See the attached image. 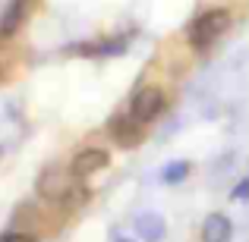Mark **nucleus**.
Segmentation results:
<instances>
[{
    "instance_id": "9b49d317",
    "label": "nucleus",
    "mask_w": 249,
    "mask_h": 242,
    "mask_svg": "<svg viewBox=\"0 0 249 242\" xmlns=\"http://www.w3.org/2000/svg\"><path fill=\"white\" fill-rule=\"evenodd\" d=\"M233 198H249V179H243L237 189H233Z\"/></svg>"
},
{
    "instance_id": "7ed1b4c3",
    "label": "nucleus",
    "mask_w": 249,
    "mask_h": 242,
    "mask_svg": "<svg viewBox=\"0 0 249 242\" xmlns=\"http://www.w3.org/2000/svg\"><path fill=\"white\" fill-rule=\"evenodd\" d=\"M164 107H167V97H164V91H161L158 85H142V88L133 95V101H129V113H133L136 120H142V123L158 120V116L164 113Z\"/></svg>"
},
{
    "instance_id": "1a4fd4ad",
    "label": "nucleus",
    "mask_w": 249,
    "mask_h": 242,
    "mask_svg": "<svg viewBox=\"0 0 249 242\" xmlns=\"http://www.w3.org/2000/svg\"><path fill=\"white\" fill-rule=\"evenodd\" d=\"M186 173H189V163L186 161H174V163H167V167L161 170V179H164L167 186H174V182L186 179Z\"/></svg>"
},
{
    "instance_id": "20e7f679",
    "label": "nucleus",
    "mask_w": 249,
    "mask_h": 242,
    "mask_svg": "<svg viewBox=\"0 0 249 242\" xmlns=\"http://www.w3.org/2000/svg\"><path fill=\"white\" fill-rule=\"evenodd\" d=\"M107 132L120 148H136V145L145 142V123L136 120L129 110H123V113H117L114 120L107 123Z\"/></svg>"
},
{
    "instance_id": "f8f14e48",
    "label": "nucleus",
    "mask_w": 249,
    "mask_h": 242,
    "mask_svg": "<svg viewBox=\"0 0 249 242\" xmlns=\"http://www.w3.org/2000/svg\"><path fill=\"white\" fill-rule=\"evenodd\" d=\"M117 242H129V239H117Z\"/></svg>"
},
{
    "instance_id": "f03ea898",
    "label": "nucleus",
    "mask_w": 249,
    "mask_h": 242,
    "mask_svg": "<svg viewBox=\"0 0 249 242\" xmlns=\"http://www.w3.org/2000/svg\"><path fill=\"white\" fill-rule=\"evenodd\" d=\"M233 16L231 10H224V6H212V10H202L199 16L189 22L186 29V41L193 50H208L214 41H221V35H227V29H231Z\"/></svg>"
},
{
    "instance_id": "9d476101",
    "label": "nucleus",
    "mask_w": 249,
    "mask_h": 242,
    "mask_svg": "<svg viewBox=\"0 0 249 242\" xmlns=\"http://www.w3.org/2000/svg\"><path fill=\"white\" fill-rule=\"evenodd\" d=\"M0 242H38V233H32V230H6V233H0Z\"/></svg>"
},
{
    "instance_id": "423d86ee",
    "label": "nucleus",
    "mask_w": 249,
    "mask_h": 242,
    "mask_svg": "<svg viewBox=\"0 0 249 242\" xmlns=\"http://www.w3.org/2000/svg\"><path fill=\"white\" fill-rule=\"evenodd\" d=\"M25 19H29V0H10L0 13V38L3 41L13 38L25 25Z\"/></svg>"
},
{
    "instance_id": "39448f33",
    "label": "nucleus",
    "mask_w": 249,
    "mask_h": 242,
    "mask_svg": "<svg viewBox=\"0 0 249 242\" xmlns=\"http://www.w3.org/2000/svg\"><path fill=\"white\" fill-rule=\"evenodd\" d=\"M107 151L104 148H82V151L73 154V163H70V170H73V176H79V179H89L91 173H98V170L107 167Z\"/></svg>"
},
{
    "instance_id": "f257e3e1",
    "label": "nucleus",
    "mask_w": 249,
    "mask_h": 242,
    "mask_svg": "<svg viewBox=\"0 0 249 242\" xmlns=\"http://www.w3.org/2000/svg\"><path fill=\"white\" fill-rule=\"evenodd\" d=\"M35 192L41 201H48L51 208H60V211H79L89 201V189L82 186L79 176H73V170L67 167H44L35 179Z\"/></svg>"
},
{
    "instance_id": "0eeeda50",
    "label": "nucleus",
    "mask_w": 249,
    "mask_h": 242,
    "mask_svg": "<svg viewBox=\"0 0 249 242\" xmlns=\"http://www.w3.org/2000/svg\"><path fill=\"white\" fill-rule=\"evenodd\" d=\"M199 239L202 242H231L233 239V224L231 217H224V214H208L205 220H202V230H199Z\"/></svg>"
},
{
    "instance_id": "6e6552de",
    "label": "nucleus",
    "mask_w": 249,
    "mask_h": 242,
    "mask_svg": "<svg viewBox=\"0 0 249 242\" xmlns=\"http://www.w3.org/2000/svg\"><path fill=\"white\" fill-rule=\"evenodd\" d=\"M136 233L142 236V242H161V239L167 236V224H164L161 214L145 211V214L136 217Z\"/></svg>"
}]
</instances>
